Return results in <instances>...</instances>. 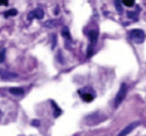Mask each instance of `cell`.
<instances>
[{
  "label": "cell",
  "mask_w": 146,
  "mask_h": 136,
  "mask_svg": "<svg viewBox=\"0 0 146 136\" xmlns=\"http://www.w3.org/2000/svg\"><path fill=\"white\" fill-rule=\"evenodd\" d=\"M145 38H146L145 31L140 30V29H134V30L130 31V39L133 40V42H136V44H142L145 40Z\"/></svg>",
  "instance_id": "6da1fadb"
},
{
  "label": "cell",
  "mask_w": 146,
  "mask_h": 136,
  "mask_svg": "<svg viewBox=\"0 0 146 136\" xmlns=\"http://www.w3.org/2000/svg\"><path fill=\"white\" fill-rule=\"evenodd\" d=\"M125 94H127V85L121 84V87H119V91H118L116 97H115V100H113V106H115V108H118L119 105L122 103V100L125 99Z\"/></svg>",
  "instance_id": "7a4b0ae2"
},
{
  "label": "cell",
  "mask_w": 146,
  "mask_h": 136,
  "mask_svg": "<svg viewBox=\"0 0 146 136\" xmlns=\"http://www.w3.org/2000/svg\"><path fill=\"white\" fill-rule=\"evenodd\" d=\"M137 126H140V121H134V123H131V124H128L127 127L124 129V130H121V132L118 133V136H127L128 133H131L133 130H134V129H136Z\"/></svg>",
  "instance_id": "3957f363"
},
{
  "label": "cell",
  "mask_w": 146,
  "mask_h": 136,
  "mask_svg": "<svg viewBox=\"0 0 146 136\" xmlns=\"http://www.w3.org/2000/svg\"><path fill=\"white\" fill-rule=\"evenodd\" d=\"M79 96H81V99L84 100V102H91V100H94V91H90V93H87L85 90H81L79 91Z\"/></svg>",
  "instance_id": "277c9868"
},
{
  "label": "cell",
  "mask_w": 146,
  "mask_h": 136,
  "mask_svg": "<svg viewBox=\"0 0 146 136\" xmlns=\"http://www.w3.org/2000/svg\"><path fill=\"white\" fill-rule=\"evenodd\" d=\"M33 18H37V19H42L43 18V9L42 8H37L33 12L29 13V19H33Z\"/></svg>",
  "instance_id": "5b68a950"
},
{
  "label": "cell",
  "mask_w": 146,
  "mask_h": 136,
  "mask_svg": "<svg viewBox=\"0 0 146 136\" xmlns=\"http://www.w3.org/2000/svg\"><path fill=\"white\" fill-rule=\"evenodd\" d=\"M9 93L15 94V96H23L24 90H23V88H19V87H12V88H9Z\"/></svg>",
  "instance_id": "8992f818"
},
{
  "label": "cell",
  "mask_w": 146,
  "mask_h": 136,
  "mask_svg": "<svg viewBox=\"0 0 146 136\" xmlns=\"http://www.w3.org/2000/svg\"><path fill=\"white\" fill-rule=\"evenodd\" d=\"M11 78H17V73H12V72H8V70H5L2 73V79H11Z\"/></svg>",
  "instance_id": "52a82bcc"
},
{
  "label": "cell",
  "mask_w": 146,
  "mask_h": 136,
  "mask_svg": "<svg viewBox=\"0 0 146 136\" xmlns=\"http://www.w3.org/2000/svg\"><path fill=\"white\" fill-rule=\"evenodd\" d=\"M17 13H18V12H17V9H11V11H6V12H5V17H6V18H9V17H15Z\"/></svg>",
  "instance_id": "ba28073f"
},
{
  "label": "cell",
  "mask_w": 146,
  "mask_h": 136,
  "mask_svg": "<svg viewBox=\"0 0 146 136\" xmlns=\"http://www.w3.org/2000/svg\"><path fill=\"white\" fill-rule=\"evenodd\" d=\"M63 36L67 39V40H72V38H70V33H69V30L67 29H63Z\"/></svg>",
  "instance_id": "9c48e42d"
},
{
  "label": "cell",
  "mask_w": 146,
  "mask_h": 136,
  "mask_svg": "<svg viewBox=\"0 0 146 136\" xmlns=\"http://www.w3.org/2000/svg\"><path fill=\"white\" fill-rule=\"evenodd\" d=\"M5 56H6V50L0 48V62H5Z\"/></svg>",
  "instance_id": "30bf717a"
},
{
  "label": "cell",
  "mask_w": 146,
  "mask_h": 136,
  "mask_svg": "<svg viewBox=\"0 0 146 136\" xmlns=\"http://www.w3.org/2000/svg\"><path fill=\"white\" fill-rule=\"evenodd\" d=\"M124 6L131 8V6H134V2H133V0H124Z\"/></svg>",
  "instance_id": "8fae6325"
},
{
  "label": "cell",
  "mask_w": 146,
  "mask_h": 136,
  "mask_svg": "<svg viewBox=\"0 0 146 136\" xmlns=\"http://www.w3.org/2000/svg\"><path fill=\"white\" fill-rule=\"evenodd\" d=\"M127 15H128V18H131V19H137V13H136V12H128Z\"/></svg>",
  "instance_id": "7c38bea8"
},
{
  "label": "cell",
  "mask_w": 146,
  "mask_h": 136,
  "mask_svg": "<svg viewBox=\"0 0 146 136\" xmlns=\"http://www.w3.org/2000/svg\"><path fill=\"white\" fill-rule=\"evenodd\" d=\"M52 106H54V109H55V117H58V115L61 114V109H60V108H57L55 103H52Z\"/></svg>",
  "instance_id": "4fadbf2b"
},
{
  "label": "cell",
  "mask_w": 146,
  "mask_h": 136,
  "mask_svg": "<svg viewBox=\"0 0 146 136\" xmlns=\"http://www.w3.org/2000/svg\"><path fill=\"white\" fill-rule=\"evenodd\" d=\"M45 25L46 27H54V25H57V23L55 21H49V23H45Z\"/></svg>",
  "instance_id": "5bb4252c"
},
{
  "label": "cell",
  "mask_w": 146,
  "mask_h": 136,
  "mask_svg": "<svg viewBox=\"0 0 146 136\" xmlns=\"http://www.w3.org/2000/svg\"><path fill=\"white\" fill-rule=\"evenodd\" d=\"M115 6H116V9H118L119 12H122V9H121V3H119V2H115Z\"/></svg>",
  "instance_id": "9a60e30c"
},
{
  "label": "cell",
  "mask_w": 146,
  "mask_h": 136,
  "mask_svg": "<svg viewBox=\"0 0 146 136\" xmlns=\"http://www.w3.org/2000/svg\"><path fill=\"white\" fill-rule=\"evenodd\" d=\"M31 124H33V126H40V121H39V120H33Z\"/></svg>",
  "instance_id": "2e32d148"
},
{
  "label": "cell",
  "mask_w": 146,
  "mask_h": 136,
  "mask_svg": "<svg viewBox=\"0 0 146 136\" xmlns=\"http://www.w3.org/2000/svg\"><path fill=\"white\" fill-rule=\"evenodd\" d=\"M8 5V2H3V0H0V6H6Z\"/></svg>",
  "instance_id": "e0dca14e"
},
{
  "label": "cell",
  "mask_w": 146,
  "mask_h": 136,
  "mask_svg": "<svg viewBox=\"0 0 146 136\" xmlns=\"http://www.w3.org/2000/svg\"><path fill=\"white\" fill-rule=\"evenodd\" d=\"M0 117H2V111H0Z\"/></svg>",
  "instance_id": "ac0fdd59"
}]
</instances>
